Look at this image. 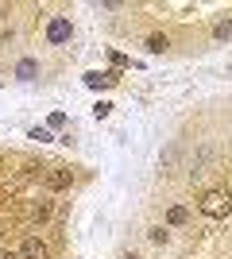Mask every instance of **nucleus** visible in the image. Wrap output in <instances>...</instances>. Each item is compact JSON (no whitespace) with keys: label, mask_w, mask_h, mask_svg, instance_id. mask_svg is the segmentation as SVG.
Returning a JSON list of instances; mask_svg holds the SVG:
<instances>
[{"label":"nucleus","mask_w":232,"mask_h":259,"mask_svg":"<svg viewBox=\"0 0 232 259\" xmlns=\"http://www.w3.org/2000/svg\"><path fill=\"white\" fill-rule=\"evenodd\" d=\"M47 182L55 186V190H66V186H70V170H62V166H58V170H51V178H47Z\"/></svg>","instance_id":"0eeeda50"},{"label":"nucleus","mask_w":232,"mask_h":259,"mask_svg":"<svg viewBox=\"0 0 232 259\" xmlns=\"http://www.w3.org/2000/svg\"><path fill=\"white\" fill-rule=\"evenodd\" d=\"M147 240H151V244H166V240H170V232H166L163 225H155V228H147Z\"/></svg>","instance_id":"1a4fd4ad"},{"label":"nucleus","mask_w":232,"mask_h":259,"mask_svg":"<svg viewBox=\"0 0 232 259\" xmlns=\"http://www.w3.org/2000/svg\"><path fill=\"white\" fill-rule=\"evenodd\" d=\"M198 209L205 217H213V221H224V217L232 213V194L228 190H205L201 201H198Z\"/></svg>","instance_id":"f257e3e1"},{"label":"nucleus","mask_w":232,"mask_h":259,"mask_svg":"<svg viewBox=\"0 0 232 259\" xmlns=\"http://www.w3.org/2000/svg\"><path fill=\"white\" fill-rule=\"evenodd\" d=\"M166 47H170V39H166V35H151V39H147V51H151V54H163Z\"/></svg>","instance_id":"6e6552de"},{"label":"nucleus","mask_w":232,"mask_h":259,"mask_svg":"<svg viewBox=\"0 0 232 259\" xmlns=\"http://www.w3.org/2000/svg\"><path fill=\"white\" fill-rule=\"evenodd\" d=\"M31 140H43V143H47V140H51V128H35V132H31Z\"/></svg>","instance_id":"f8f14e48"},{"label":"nucleus","mask_w":232,"mask_h":259,"mask_svg":"<svg viewBox=\"0 0 232 259\" xmlns=\"http://www.w3.org/2000/svg\"><path fill=\"white\" fill-rule=\"evenodd\" d=\"M109 112H112V105H109V101H97V105H93V116H97V120H105Z\"/></svg>","instance_id":"9d476101"},{"label":"nucleus","mask_w":232,"mask_h":259,"mask_svg":"<svg viewBox=\"0 0 232 259\" xmlns=\"http://www.w3.org/2000/svg\"><path fill=\"white\" fill-rule=\"evenodd\" d=\"M20 259H47V244L39 236H27L20 248Z\"/></svg>","instance_id":"20e7f679"},{"label":"nucleus","mask_w":232,"mask_h":259,"mask_svg":"<svg viewBox=\"0 0 232 259\" xmlns=\"http://www.w3.org/2000/svg\"><path fill=\"white\" fill-rule=\"evenodd\" d=\"M213 35H217V39H228V35H232V20L217 23V27H213Z\"/></svg>","instance_id":"9b49d317"},{"label":"nucleus","mask_w":232,"mask_h":259,"mask_svg":"<svg viewBox=\"0 0 232 259\" xmlns=\"http://www.w3.org/2000/svg\"><path fill=\"white\" fill-rule=\"evenodd\" d=\"M186 221H190V209L186 205H170V209H166V225H170V228L186 225Z\"/></svg>","instance_id":"423d86ee"},{"label":"nucleus","mask_w":232,"mask_h":259,"mask_svg":"<svg viewBox=\"0 0 232 259\" xmlns=\"http://www.w3.org/2000/svg\"><path fill=\"white\" fill-rule=\"evenodd\" d=\"M124 259H140V255H135V251H128V255H124Z\"/></svg>","instance_id":"4468645a"},{"label":"nucleus","mask_w":232,"mask_h":259,"mask_svg":"<svg viewBox=\"0 0 232 259\" xmlns=\"http://www.w3.org/2000/svg\"><path fill=\"white\" fill-rule=\"evenodd\" d=\"M116 81H120V74H116V70H105V74H97V70H93V74H85V85H89V89H112Z\"/></svg>","instance_id":"7ed1b4c3"},{"label":"nucleus","mask_w":232,"mask_h":259,"mask_svg":"<svg viewBox=\"0 0 232 259\" xmlns=\"http://www.w3.org/2000/svg\"><path fill=\"white\" fill-rule=\"evenodd\" d=\"M35 74H39V62H35V58H23V62L16 66V77H20V81H35Z\"/></svg>","instance_id":"39448f33"},{"label":"nucleus","mask_w":232,"mask_h":259,"mask_svg":"<svg viewBox=\"0 0 232 259\" xmlns=\"http://www.w3.org/2000/svg\"><path fill=\"white\" fill-rule=\"evenodd\" d=\"M70 35H74L70 16H51V23H47V43H51V47H62V43H70Z\"/></svg>","instance_id":"f03ea898"},{"label":"nucleus","mask_w":232,"mask_h":259,"mask_svg":"<svg viewBox=\"0 0 232 259\" xmlns=\"http://www.w3.org/2000/svg\"><path fill=\"white\" fill-rule=\"evenodd\" d=\"M0 259H20V255H12V251H0Z\"/></svg>","instance_id":"ddd939ff"}]
</instances>
